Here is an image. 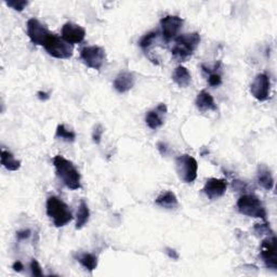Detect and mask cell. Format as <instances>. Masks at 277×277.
I'll list each match as a JSON object with an SVG mask.
<instances>
[{"label":"cell","mask_w":277,"mask_h":277,"mask_svg":"<svg viewBox=\"0 0 277 277\" xmlns=\"http://www.w3.org/2000/svg\"><path fill=\"white\" fill-rule=\"evenodd\" d=\"M157 149L159 151V153L162 155V156H166L169 154V147L166 143L163 142H158L157 143Z\"/></svg>","instance_id":"cell-31"},{"label":"cell","mask_w":277,"mask_h":277,"mask_svg":"<svg viewBox=\"0 0 277 277\" xmlns=\"http://www.w3.org/2000/svg\"><path fill=\"white\" fill-rule=\"evenodd\" d=\"M164 253H166V255L172 259V260H178L179 259V254H178V251L175 250V249H172V248H166L164 249Z\"/></svg>","instance_id":"cell-32"},{"label":"cell","mask_w":277,"mask_h":277,"mask_svg":"<svg viewBox=\"0 0 277 277\" xmlns=\"http://www.w3.org/2000/svg\"><path fill=\"white\" fill-rule=\"evenodd\" d=\"M172 80L175 81L180 88H186L192 81V77L188 69L184 66H178L172 73Z\"/></svg>","instance_id":"cell-19"},{"label":"cell","mask_w":277,"mask_h":277,"mask_svg":"<svg viewBox=\"0 0 277 277\" xmlns=\"http://www.w3.org/2000/svg\"><path fill=\"white\" fill-rule=\"evenodd\" d=\"M31 270H32V274L34 276H42L43 273H42V270H41V266L40 264L38 263V261L36 259H33L32 262H31Z\"/></svg>","instance_id":"cell-29"},{"label":"cell","mask_w":277,"mask_h":277,"mask_svg":"<svg viewBox=\"0 0 277 277\" xmlns=\"http://www.w3.org/2000/svg\"><path fill=\"white\" fill-rule=\"evenodd\" d=\"M103 132H104V129H103V127L101 125L95 126L93 132H92V140H93V142L95 144H100Z\"/></svg>","instance_id":"cell-28"},{"label":"cell","mask_w":277,"mask_h":277,"mask_svg":"<svg viewBox=\"0 0 277 277\" xmlns=\"http://www.w3.org/2000/svg\"><path fill=\"white\" fill-rule=\"evenodd\" d=\"M176 170L179 179L184 183H193L197 178L198 163L193 156L183 154L176 159Z\"/></svg>","instance_id":"cell-5"},{"label":"cell","mask_w":277,"mask_h":277,"mask_svg":"<svg viewBox=\"0 0 277 277\" xmlns=\"http://www.w3.org/2000/svg\"><path fill=\"white\" fill-rule=\"evenodd\" d=\"M56 137L65 142H74L76 140V133L72 130L66 129L64 125H59L56 131Z\"/></svg>","instance_id":"cell-23"},{"label":"cell","mask_w":277,"mask_h":277,"mask_svg":"<svg viewBox=\"0 0 277 277\" xmlns=\"http://www.w3.org/2000/svg\"><path fill=\"white\" fill-rule=\"evenodd\" d=\"M2 164L9 171H16L21 168V161L15 159L12 153L6 150H2Z\"/></svg>","instance_id":"cell-21"},{"label":"cell","mask_w":277,"mask_h":277,"mask_svg":"<svg viewBox=\"0 0 277 277\" xmlns=\"http://www.w3.org/2000/svg\"><path fill=\"white\" fill-rule=\"evenodd\" d=\"M176 45L172 48V58L177 62H185L193 56L201 43V35L197 32L180 35L175 39Z\"/></svg>","instance_id":"cell-2"},{"label":"cell","mask_w":277,"mask_h":277,"mask_svg":"<svg viewBox=\"0 0 277 277\" xmlns=\"http://www.w3.org/2000/svg\"><path fill=\"white\" fill-rule=\"evenodd\" d=\"M271 91V80L266 74H258L250 85V93L253 97L260 101L264 102L270 98Z\"/></svg>","instance_id":"cell-9"},{"label":"cell","mask_w":277,"mask_h":277,"mask_svg":"<svg viewBox=\"0 0 277 277\" xmlns=\"http://www.w3.org/2000/svg\"><path fill=\"white\" fill-rule=\"evenodd\" d=\"M46 211L56 228H63L73 220V214L68 206L59 197L51 196L47 199Z\"/></svg>","instance_id":"cell-3"},{"label":"cell","mask_w":277,"mask_h":277,"mask_svg":"<svg viewBox=\"0 0 277 277\" xmlns=\"http://www.w3.org/2000/svg\"><path fill=\"white\" fill-rule=\"evenodd\" d=\"M52 161H53L57 176L66 187L73 190L81 188L80 173L71 160L66 159L62 155H57Z\"/></svg>","instance_id":"cell-1"},{"label":"cell","mask_w":277,"mask_h":277,"mask_svg":"<svg viewBox=\"0 0 277 277\" xmlns=\"http://www.w3.org/2000/svg\"><path fill=\"white\" fill-rule=\"evenodd\" d=\"M260 256L265 266L271 270H277V242L276 237L271 236L262 240Z\"/></svg>","instance_id":"cell-8"},{"label":"cell","mask_w":277,"mask_h":277,"mask_svg":"<svg viewBox=\"0 0 277 277\" xmlns=\"http://www.w3.org/2000/svg\"><path fill=\"white\" fill-rule=\"evenodd\" d=\"M37 97H38V99L41 100V101H46V100H48V99L50 98V95H49V93H47V92L39 91V92L37 93Z\"/></svg>","instance_id":"cell-34"},{"label":"cell","mask_w":277,"mask_h":277,"mask_svg":"<svg viewBox=\"0 0 277 277\" xmlns=\"http://www.w3.org/2000/svg\"><path fill=\"white\" fill-rule=\"evenodd\" d=\"M12 268L15 272H21L24 268V266H23V263L21 261H15L13 263V265H12Z\"/></svg>","instance_id":"cell-33"},{"label":"cell","mask_w":277,"mask_h":277,"mask_svg":"<svg viewBox=\"0 0 277 277\" xmlns=\"http://www.w3.org/2000/svg\"><path fill=\"white\" fill-rule=\"evenodd\" d=\"M228 189V182L223 179H216V178H210L206 181L205 186L203 188V192L206 194V196L214 201L222 197Z\"/></svg>","instance_id":"cell-12"},{"label":"cell","mask_w":277,"mask_h":277,"mask_svg":"<svg viewBox=\"0 0 277 277\" xmlns=\"http://www.w3.org/2000/svg\"><path fill=\"white\" fill-rule=\"evenodd\" d=\"M86 37V30L82 26L74 23H65L62 27V38L69 45L80 43Z\"/></svg>","instance_id":"cell-13"},{"label":"cell","mask_w":277,"mask_h":277,"mask_svg":"<svg viewBox=\"0 0 277 277\" xmlns=\"http://www.w3.org/2000/svg\"><path fill=\"white\" fill-rule=\"evenodd\" d=\"M158 34H159L158 32H155V31L145 34L144 36L140 39V42H138V45H140V47L143 50H147V49H149L153 45V42L155 41V39L158 37Z\"/></svg>","instance_id":"cell-24"},{"label":"cell","mask_w":277,"mask_h":277,"mask_svg":"<svg viewBox=\"0 0 277 277\" xmlns=\"http://www.w3.org/2000/svg\"><path fill=\"white\" fill-rule=\"evenodd\" d=\"M238 211L250 218H259L266 220V210L262 202L253 194H246L239 197L237 201Z\"/></svg>","instance_id":"cell-4"},{"label":"cell","mask_w":277,"mask_h":277,"mask_svg":"<svg viewBox=\"0 0 277 277\" xmlns=\"http://www.w3.org/2000/svg\"><path fill=\"white\" fill-rule=\"evenodd\" d=\"M90 218V210L87 203L81 199L79 207H78L77 216H76V230L82 229L85 225L88 223Z\"/></svg>","instance_id":"cell-20"},{"label":"cell","mask_w":277,"mask_h":277,"mask_svg":"<svg viewBox=\"0 0 277 277\" xmlns=\"http://www.w3.org/2000/svg\"><path fill=\"white\" fill-rule=\"evenodd\" d=\"M195 104H196V107L203 113L209 112V110L214 112V110L218 109V107H216V104L212 98V95L206 90H203L197 94Z\"/></svg>","instance_id":"cell-16"},{"label":"cell","mask_w":277,"mask_h":277,"mask_svg":"<svg viewBox=\"0 0 277 277\" xmlns=\"http://www.w3.org/2000/svg\"><path fill=\"white\" fill-rule=\"evenodd\" d=\"M32 232L30 230H24V231H20L16 233V237L19 240H24V239H27L30 238Z\"/></svg>","instance_id":"cell-30"},{"label":"cell","mask_w":277,"mask_h":277,"mask_svg":"<svg viewBox=\"0 0 277 277\" xmlns=\"http://www.w3.org/2000/svg\"><path fill=\"white\" fill-rule=\"evenodd\" d=\"M258 183L265 190H271L274 187V178L271 170L264 164H260L258 168Z\"/></svg>","instance_id":"cell-18"},{"label":"cell","mask_w":277,"mask_h":277,"mask_svg":"<svg viewBox=\"0 0 277 277\" xmlns=\"http://www.w3.org/2000/svg\"><path fill=\"white\" fill-rule=\"evenodd\" d=\"M184 20L178 15H167L160 20L161 35L166 41L177 38L180 30L183 26Z\"/></svg>","instance_id":"cell-10"},{"label":"cell","mask_w":277,"mask_h":277,"mask_svg":"<svg viewBox=\"0 0 277 277\" xmlns=\"http://www.w3.org/2000/svg\"><path fill=\"white\" fill-rule=\"evenodd\" d=\"M26 27H27V36L34 45L43 47L51 32L48 31L45 25H42L37 19H30L26 24Z\"/></svg>","instance_id":"cell-11"},{"label":"cell","mask_w":277,"mask_h":277,"mask_svg":"<svg viewBox=\"0 0 277 277\" xmlns=\"http://www.w3.org/2000/svg\"><path fill=\"white\" fill-rule=\"evenodd\" d=\"M155 204L161 208H166V209H176L179 206V201L175 193L171 190H166L156 198Z\"/></svg>","instance_id":"cell-17"},{"label":"cell","mask_w":277,"mask_h":277,"mask_svg":"<svg viewBox=\"0 0 277 277\" xmlns=\"http://www.w3.org/2000/svg\"><path fill=\"white\" fill-rule=\"evenodd\" d=\"M255 232L256 234H260V235H264V234H273L272 230L270 229V225L263 223V224H256L255 227Z\"/></svg>","instance_id":"cell-27"},{"label":"cell","mask_w":277,"mask_h":277,"mask_svg":"<svg viewBox=\"0 0 277 277\" xmlns=\"http://www.w3.org/2000/svg\"><path fill=\"white\" fill-rule=\"evenodd\" d=\"M43 48L46 49L48 54L56 59H69L73 56V47L66 42L62 37L51 33L47 38Z\"/></svg>","instance_id":"cell-6"},{"label":"cell","mask_w":277,"mask_h":277,"mask_svg":"<svg viewBox=\"0 0 277 277\" xmlns=\"http://www.w3.org/2000/svg\"><path fill=\"white\" fill-rule=\"evenodd\" d=\"M106 54L105 50L99 46H89L85 47L80 51V60L82 63L89 68L100 71L105 62Z\"/></svg>","instance_id":"cell-7"},{"label":"cell","mask_w":277,"mask_h":277,"mask_svg":"<svg viewBox=\"0 0 277 277\" xmlns=\"http://www.w3.org/2000/svg\"><path fill=\"white\" fill-rule=\"evenodd\" d=\"M202 68L206 73H209V77H208V84H209L211 87H218L222 84L221 75H219L216 72H211L210 69L207 68L205 65H203Z\"/></svg>","instance_id":"cell-25"},{"label":"cell","mask_w":277,"mask_h":277,"mask_svg":"<svg viewBox=\"0 0 277 277\" xmlns=\"http://www.w3.org/2000/svg\"><path fill=\"white\" fill-rule=\"evenodd\" d=\"M6 5L15 11L22 12L25 7L29 5V2H26V0H9V2H6Z\"/></svg>","instance_id":"cell-26"},{"label":"cell","mask_w":277,"mask_h":277,"mask_svg":"<svg viewBox=\"0 0 277 277\" xmlns=\"http://www.w3.org/2000/svg\"><path fill=\"white\" fill-rule=\"evenodd\" d=\"M167 105L163 103L158 104L154 109L147 112L145 116V123L150 129L156 130L163 125V116L167 113Z\"/></svg>","instance_id":"cell-14"},{"label":"cell","mask_w":277,"mask_h":277,"mask_svg":"<svg viewBox=\"0 0 277 277\" xmlns=\"http://www.w3.org/2000/svg\"><path fill=\"white\" fill-rule=\"evenodd\" d=\"M77 261L89 272L94 271L98 266V257L92 254H81L78 256Z\"/></svg>","instance_id":"cell-22"},{"label":"cell","mask_w":277,"mask_h":277,"mask_svg":"<svg viewBox=\"0 0 277 277\" xmlns=\"http://www.w3.org/2000/svg\"><path fill=\"white\" fill-rule=\"evenodd\" d=\"M135 85V77L132 73L123 72L116 76L114 80V88L119 93H125L131 90Z\"/></svg>","instance_id":"cell-15"}]
</instances>
